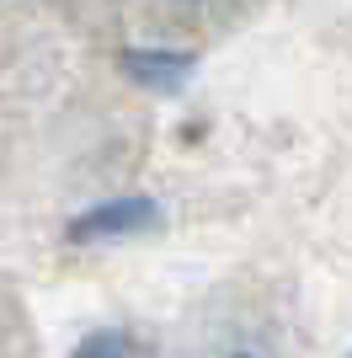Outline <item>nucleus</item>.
<instances>
[{
  "mask_svg": "<svg viewBox=\"0 0 352 358\" xmlns=\"http://www.w3.org/2000/svg\"><path fill=\"white\" fill-rule=\"evenodd\" d=\"M161 224V203L145 193H123V198H107V203H96V209L75 214L70 230L64 236L75 241V246H96V241H129V236H145V230H155Z\"/></svg>",
  "mask_w": 352,
  "mask_h": 358,
  "instance_id": "1",
  "label": "nucleus"
},
{
  "mask_svg": "<svg viewBox=\"0 0 352 358\" xmlns=\"http://www.w3.org/2000/svg\"><path fill=\"white\" fill-rule=\"evenodd\" d=\"M117 70L129 75L133 86L155 91V96H176L198 70V54H187V48H123Z\"/></svg>",
  "mask_w": 352,
  "mask_h": 358,
  "instance_id": "2",
  "label": "nucleus"
},
{
  "mask_svg": "<svg viewBox=\"0 0 352 358\" xmlns=\"http://www.w3.org/2000/svg\"><path fill=\"white\" fill-rule=\"evenodd\" d=\"M80 358H123V353H145V348L133 343L129 331H91L86 343H75Z\"/></svg>",
  "mask_w": 352,
  "mask_h": 358,
  "instance_id": "3",
  "label": "nucleus"
}]
</instances>
